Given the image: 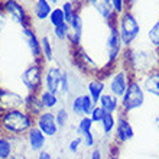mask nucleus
<instances>
[{"label": "nucleus", "mask_w": 159, "mask_h": 159, "mask_svg": "<svg viewBox=\"0 0 159 159\" xmlns=\"http://www.w3.org/2000/svg\"><path fill=\"white\" fill-rule=\"evenodd\" d=\"M120 64L125 65L136 78L143 74L159 68V51L151 45H136L125 48L120 58Z\"/></svg>", "instance_id": "nucleus-1"}, {"label": "nucleus", "mask_w": 159, "mask_h": 159, "mask_svg": "<svg viewBox=\"0 0 159 159\" xmlns=\"http://www.w3.org/2000/svg\"><path fill=\"white\" fill-rule=\"evenodd\" d=\"M35 126V117L23 107L0 111V134L10 138H23L28 130Z\"/></svg>", "instance_id": "nucleus-2"}, {"label": "nucleus", "mask_w": 159, "mask_h": 159, "mask_svg": "<svg viewBox=\"0 0 159 159\" xmlns=\"http://www.w3.org/2000/svg\"><path fill=\"white\" fill-rule=\"evenodd\" d=\"M116 28L119 30V36L125 48L133 46L142 34V26L138 16L132 9H126L116 19Z\"/></svg>", "instance_id": "nucleus-3"}, {"label": "nucleus", "mask_w": 159, "mask_h": 159, "mask_svg": "<svg viewBox=\"0 0 159 159\" xmlns=\"http://www.w3.org/2000/svg\"><path fill=\"white\" fill-rule=\"evenodd\" d=\"M106 26H107V36H106V41H104L106 62L101 67L100 75L97 77H101L103 74L110 71L113 67H116L120 62V58L123 55V51H125V46H123V43L120 41L116 23H110V25H106Z\"/></svg>", "instance_id": "nucleus-4"}, {"label": "nucleus", "mask_w": 159, "mask_h": 159, "mask_svg": "<svg viewBox=\"0 0 159 159\" xmlns=\"http://www.w3.org/2000/svg\"><path fill=\"white\" fill-rule=\"evenodd\" d=\"M100 78L104 80L107 93L116 96L117 98H121L123 94L126 93V90H127V87H129L130 81L134 78V75L125 65H121V64L119 62L116 67H113L110 71L106 72V74H103Z\"/></svg>", "instance_id": "nucleus-5"}, {"label": "nucleus", "mask_w": 159, "mask_h": 159, "mask_svg": "<svg viewBox=\"0 0 159 159\" xmlns=\"http://www.w3.org/2000/svg\"><path fill=\"white\" fill-rule=\"evenodd\" d=\"M46 62L43 59L30 61L20 72V84L25 90V94L39 93L43 88V72H45Z\"/></svg>", "instance_id": "nucleus-6"}, {"label": "nucleus", "mask_w": 159, "mask_h": 159, "mask_svg": "<svg viewBox=\"0 0 159 159\" xmlns=\"http://www.w3.org/2000/svg\"><path fill=\"white\" fill-rule=\"evenodd\" d=\"M146 103V93L143 90L142 84L139 81V78L134 77L130 81L129 87L120 98V111L119 113L129 116L130 113H133L136 110L142 109Z\"/></svg>", "instance_id": "nucleus-7"}, {"label": "nucleus", "mask_w": 159, "mask_h": 159, "mask_svg": "<svg viewBox=\"0 0 159 159\" xmlns=\"http://www.w3.org/2000/svg\"><path fill=\"white\" fill-rule=\"evenodd\" d=\"M0 10L4 13L7 20L20 28L34 26V17L30 15V10L20 0H0Z\"/></svg>", "instance_id": "nucleus-8"}, {"label": "nucleus", "mask_w": 159, "mask_h": 159, "mask_svg": "<svg viewBox=\"0 0 159 159\" xmlns=\"http://www.w3.org/2000/svg\"><path fill=\"white\" fill-rule=\"evenodd\" d=\"M71 55H72V62L77 67V70L85 74L88 77L93 75H100L101 72V67L97 64V61L94 59V57L88 54V51L84 48L83 45L71 49Z\"/></svg>", "instance_id": "nucleus-9"}, {"label": "nucleus", "mask_w": 159, "mask_h": 159, "mask_svg": "<svg viewBox=\"0 0 159 159\" xmlns=\"http://www.w3.org/2000/svg\"><path fill=\"white\" fill-rule=\"evenodd\" d=\"M134 127L130 121L129 116L126 114L117 113V120H116V129H114L113 133V140L116 142V145H125V143H129L134 139Z\"/></svg>", "instance_id": "nucleus-10"}, {"label": "nucleus", "mask_w": 159, "mask_h": 159, "mask_svg": "<svg viewBox=\"0 0 159 159\" xmlns=\"http://www.w3.org/2000/svg\"><path fill=\"white\" fill-rule=\"evenodd\" d=\"M83 3L88 7H91L106 25L116 23L117 15L114 12L111 0H83Z\"/></svg>", "instance_id": "nucleus-11"}, {"label": "nucleus", "mask_w": 159, "mask_h": 159, "mask_svg": "<svg viewBox=\"0 0 159 159\" xmlns=\"http://www.w3.org/2000/svg\"><path fill=\"white\" fill-rule=\"evenodd\" d=\"M35 126L48 139L57 138L59 133V127L57 125V119H55V111H52V110H45L39 116H36L35 117Z\"/></svg>", "instance_id": "nucleus-12"}, {"label": "nucleus", "mask_w": 159, "mask_h": 159, "mask_svg": "<svg viewBox=\"0 0 159 159\" xmlns=\"http://www.w3.org/2000/svg\"><path fill=\"white\" fill-rule=\"evenodd\" d=\"M25 104V94L0 85V111L22 109Z\"/></svg>", "instance_id": "nucleus-13"}, {"label": "nucleus", "mask_w": 159, "mask_h": 159, "mask_svg": "<svg viewBox=\"0 0 159 159\" xmlns=\"http://www.w3.org/2000/svg\"><path fill=\"white\" fill-rule=\"evenodd\" d=\"M20 36L25 42L26 48L29 51L30 57L34 61L42 58V48H41V36L36 34L34 26H28V28H20Z\"/></svg>", "instance_id": "nucleus-14"}, {"label": "nucleus", "mask_w": 159, "mask_h": 159, "mask_svg": "<svg viewBox=\"0 0 159 159\" xmlns=\"http://www.w3.org/2000/svg\"><path fill=\"white\" fill-rule=\"evenodd\" d=\"M23 140H25V148L32 155H36L41 151H43L46 148V143H48V138L36 126H32L28 130V133L23 136Z\"/></svg>", "instance_id": "nucleus-15"}, {"label": "nucleus", "mask_w": 159, "mask_h": 159, "mask_svg": "<svg viewBox=\"0 0 159 159\" xmlns=\"http://www.w3.org/2000/svg\"><path fill=\"white\" fill-rule=\"evenodd\" d=\"M62 71L64 68L59 64H46L45 72H43V88L55 93V94H59V84H61Z\"/></svg>", "instance_id": "nucleus-16"}, {"label": "nucleus", "mask_w": 159, "mask_h": 159, "mask_svg": "<svg viewBox=\"0 0 159 159\" xmlns=\"http://www.w3.org/2000/svg\"><path fill=\"white\" fill-rule=\"evenodd\" d=\"M68 25H70V35H68L67 42L71 49H75L83 45L84 38V17L81 12H77Z\"/></svg>", "instance_id": "nucleus-17"}, {"label": "nucleus", "mask_w": 159, "mask_h": 159, "mask_svg": "<svg viewBox=\"0 0 159 159\" xmlns=\"http://www.w3.org/2000/svg\"><path fill=\"white\" fill-rule=\"evenodd\" d=\"M139 81L146 94L159 100V68H155V70L143 74L142 77H139Z\"/></svg>", "instance_id": "nucleus-18"}, {"label": "nucleus", "mask_w": 159, "mask_h": 159, "mask_svg": "<svg viewBox=\"0 0 159 159\" xmlns=\"http://www.w3.org/2000/svg\"><path fill=\"white\" fill-rule=\"evenodd\" d=\"M20 143H23V138H10L6 134H0V159H9L16 151H20Z\"/></svg>", "instance_id": "nucleus-19"}, {"label": "nucleus", "mask_w": 159, "mask_h": 159, "mask_svg": "<svg viewBox=\"0 0 159 159\" xmlns=\"http://www.w3.org/2000/svg\"><path fill=\"white\" fill-rule=\"evenodd\" d=\"M106 91H107V90H106V83H104V80L100 78V77L93 75V77H90L88 81L85 83V93L91 97V100L94 101L96 104L98 103L100 97L103 96Z\"/></svg>", "instance_id": "nucleus-20"}, {"label": "nucleus", "mask_w": 159, "mask_h": 159, "mask_svg": "<svg viewBox=\"0 0 159 159\" xmlns=\"http://www.w3.org/2000/svg\"><path fill=\"white\" fill-rule=\"evenodd\" d=\"M54 6L49 3V0H35L32 7H30V15L35 20L38 22H48L51 12Z\"/></svg>", "instance_id": "nucleus-21"}, {"label": "nucleus", "mask_w": 159, "mask_h": 159, "mask_svg": "<svg viewBox=\"0 0 159 159\" xmlns=\"http://www.w3.org/2000/svg\"><path fill=\"white\" fill-rule=\"evenodd\" d=\"M23 109H25L30 116H34V117L39 116L42 111H45V107L42 104L39 93L25 94V104H23Z\"/></svg>", "instance_id": "nucleus-22"}, {"label": "nucleus", "mask_w": 159, "mask_h": 159, "mask_svg": "<svg viewBox=\"0 0 159 159\" xmlns=\"http://www.w3.org/2000/svg\"><path fill=\"white\" fill-rule=\"evenodd\" d=\"M97 104L100 106L104 111H107V113L117 114L120 111V98H117L116 96H113V94H110L107 91L100 97V100H98Z\"/></svg>", "instance_id": "nucleus-23"}, {"label": "nucleus", "mask_w": 159, "mask_h": 159, "mask_svg": "<svg viewBox=\"0 0 159 159\" xmlns=\"http://www.w3.org/2000/svg\"><path fill=\"white\" fill-rule=\"evenodd\" d=\"M39 97H41V101L43 104V107H45V110H52L54 111V110H57L59 106L62 104L61 103V96L46 90V88H42L39 91Z\"/></svg>", "instance_id": "nucleus-24"}, {"label": "nucleus", "mask_w": 159, "mask_h": 159, "mask_svg": "<svg viewBox=\"0 0 159 159\" xmlns=\"http://www.w3.org/2000/svg\"><path fill=\"white\" fill-rule=\"evenodd\" d=\"M41 48H42V58L46 64L55 61V46L52 38L48 34L41 35Z\"/></svg>", "instance_id": "nucleus-25"}, {"label": "nucleus", "mask_w": 159, "mask_h": 159, "mask_svg": "<svg viewBox=\"0 0 159 159\" xmlns=\"http://www.w3.org/2000/svg\"><path fill=\"white\" fill-rule=\"evenodd\" d=\"M116 120H117V114L114 113H106L103 119L98 123V129L106 138L113 136L114 129H116Z\"/></svg>", "instance_id": "nucleus-26"}, {"label": "nucleus", "mask_w": 159, "mask_h": 159, "mask_svg": "<svg viewBox=\"0 0 159 159\" xmlns=\"http://www.w3.org/2000/svg\"><path fill=\"white\" fill-rule=\"evenodd\" d=\"M70 113L74 117L80 119L84 116V103H83V93H77L70 98Z\"/></svg>", "instance_id": "nucleus-27"}, {"label": "nucleus", "mask_w": 159, "mask_h": 159, "mask_svg": "<svg viewBox=\"0 0 159 159\" xmlns=\"http://www.w3.org/2000/svg\"><path fill=\"white\" fill-rule=\"evenodd\" d=\"M55 111V119H57V125H58L59 130H64L67 129L68 126H70V123H71V116L72 114L70 113V110L65 107V106H59L57 110H54Z\"/></svg>", "instance_id": "nucleus-28"}, {"label": "nucleus", "mask_w": 159, "mask_h": 159, "mask_svg": "<svg viewBox=\"0 0 159 159\" xmlns=\"http://www.w3.org/2000/svg\"><path fill=\"white\" fill-rule=\"evenodd\" d=\"M94 126H96V123L90 119V116H83V117H80L78 121L75 123L74 132H75L77 136H84V134L93 132V130H94Z\"/></svg>", "instance_id": "nucleus-29"}, {"label": "nucleus", "mask_w": 159, "mask_h": 159, "mask_svg": "<svg viewBox=\"0 0 159 159\" xmlns=\"http://www.w3.org/2000/svg\"><path fill=\"white\" fill-rule=\"evenodd\" d=\"M72 91V75L68 70H64L61 75V84H59V96L70 97Z\"/></svg>", "instance_id": "nucleus-30"}, {"label": "nucleus", "mask_w": 159, "mask_h": 159, "mask_svg": "<svg viewBox=\"0 0 159 159\" xmlns=\"http://www.w3.org/2000/svg\"><path fill=\"white\" fill-rule=\"evenodd\" d=\"M146 41H148V43H149L152 48H155V49L159 51V17L153 22V25L148 29Z\"/></svg>", "instance_id": "nucleus-31"}, {"label": "nucleus", "mask_w": 159, "mask_h": 159, "mask_svg": "<svg viewBox=\"0 0 159 159\" xmlns=\"http://www.w3.org/2000/svg\"><path fill=\"white\" fill-rule=\"evenodd\" d=\"M48 23H49L51 28H55V26H59V25H62V23H67L61 6H54L49 17H48Z\"/></svg>", "instance_id": "nucleus-32"}, {"label": "nucleus", "mask_w": 159, "mask_h": 159, "mask_svg": "<svg viewBox=\"0 0 159 159\" xmlns=\"http://www.w3.org/2000/svg\"><path fill=\"white\" fill-rule=\"evenodd\" d=\"M52 35H54L55 41L67 42L68 35H70V25L68 23H62V25L52 28Z\"/></svg>", "instance_id": "nucleus-33"}, {"label": "nucleus", "mask_w": 159, "mask_h": 159, "mask_svg": "<svg viewBox=\"0 0 159 159\" xmlns=\"http://www.w3.org/2000/svg\"><path fill=\"white\" fill-rule=\"evenodd\" d=\"M83 148V139L80 138V136H77L75 134V138H72L70 142H68L67 145V151L71 153V155H77L80 152V149Z\"/></svg>", "instance_id": "nucleus-34"}, {"label": "nucleus", "mask_w": 159, "mask_h": 159, "mask_svg": "<svg viewBox=\"0 0 159 159\" xmlns=\"http://www.w3.org/2000/svg\"><path fill=\"white\" fill-rule=\"evenodd\" d=\"M80 138L83 139V148H85V149H93L97 146V136L94 133V130L84 134V136H80Z\"/></svg>", "instance_id": "nucleus-35"}, {"label": "nucleus", "mask_w": 159, "mask_h": 159, "mask_svg": "<svg viewBox=\"0 0 159 159\" xmlns=\"http://www.w3.org/2000/svg\"><path fill=\"white\" fill-rule=\"evenodd\" d=\"M83 103H84V116H90L96 103L91 100V97L88 96L87 93H83Z\"/></svg>", "instance_id": "nucleus-36"}, {"label": "nucleus", "mask_w": 159, "mask_h": 159, "mask_svg": "<svg viewBox=\"0 0 159 159\" xmlns=\"http://www.w3.org/2000/svg\"><path fill=\"white\" fill-rule=\"evenodd\" d=\"M106 113H107V111H104L100 106L96 104V106H94V109H93V111H91V114H90V119H91L96 125H98V123H100V120L103 119V116H104Z\"/></svg>", "instance_id": "nucleus-37"}, {"label": "nucleus", "mask_w": 159, "mask_h": 159, "mask_svg": "<svg viewBox=\"0 0 159 159\" xmlns=\"http://www.w3.org/2000/svg\"><path fill=\"white\" fill-rule=\"evenodd\" d=\"M111 4H113V9L114 12H116V15H120V13H123L127 7V2L126 0H111Z\"/></svg>", "instance_id": "nucleus-38"}, {"label": "nucleus", "mask_w": 159, "mask_h": 159, "mask_svg": "<svg viewBox=\"0 0 159 159\" xmlns=\"http://www.w3.org/2000/svg\"><path fill=\"white\" fill-rule=\"evenodd\" d=\"M88 159H104V153L100 148H93L90 149V153H88Z\"/></svg>", "instance_id": "nucleus-39"}, {"label": "nucleus", "mask_w": 159, "mask_h": 159, "mask_svg": "<svg viewBox=\"0 0 159 159\" xmlns=\"http://www.w3.org/2000/svg\"><path fill=\"white\" fill-rule=\"evenodd\" d=\"M35 159H54V156H52V153L49 151L43 149V151H41L39 153L35 155Z\"/></svg>", "instance_id": "nucleus-40"}, {"label": "nucleus", "mask_w": 159, "mask_h": 159, "mask_svg": "<svg viewBox=\"0 0 159 159\" xmlns=\"http://www.w3.org/2000/svg\"><path fill=\"white\" fill-rule=\"evenodd\" d=\"M9 159H30V158L26 155V152L23 151V149H20V151H16V152H15V153H13V155L10 156Z\"/></svg>", "instance_id": "nucleus-41"}, {"label": "nucleus", "mask_w": 159, "mask_h": 159, "mask_svg": "<svg viewBox=\"0 0 159 159\" xmlns=\"http://www.w3.org/2000/svg\"><path fill=\"white\" fill-rule=\"evenodd\" d=\"M6 25H7V17L4 16V13L0 10V36H2V34H3Z\"/></svg>", "instance_id": "nucleus-42"}, {"label": "nucleus", "mask_w": 159, "mask_h": 159, "mask_svg": "<svg viewBox=\"0 0 159 159\" xmlns=\"http://www.w3.org/2000/svg\"><path fill=\"white\" fill-rule=\"evenodd\" d=\"M106 159H121V156L119 155L117 152L111 151V152H110V153H109V155H107V158H106Z\"/></svg>", "instance_id": "nucleus-43"}, {"label": "nucleus", "mask_w": 159, "mask_h": 159, "mask_svg": "<svg viewBox=\"0 0 159 159\" xmlns=\"http://www.w3.org/2000/svg\"><path fill=\"white\" fill-rule=\"evenodd\" d=\"M153 126H155V129L159 132V111L153 116Z\"/></svg>", "instance_id": "nucleus-44"}, {"label": "nucleus", "mask_w": 159, "mask_h": 159, "mask_svg": "<svg viewBox=\"0 0 159 159\" xmlns=\"http://www.w3.org/2000/svg\"><path fill=\"white\" fill-rule=\"evenodd\" d=\"M126 2H127V7H129V9H132V7H133V4L136 3L138 0H126Z\"/></svg>", "instance_id": "nucleus-45"}, {"label": "nucleus", "mask_w": 159, "mask_h": 159, "mask_svg": "<svg viewBox=\"0 0 159 159\" xmlns=\"http://www.w3.org/2000/svg\"><path fill=\"white\" fill-rule=\"evenodd\" d=\"M59 2H61V0H49V3L52 4V6H58Z\"/></svg>", "instance_id": "nucleus-46"}]
</instances>
